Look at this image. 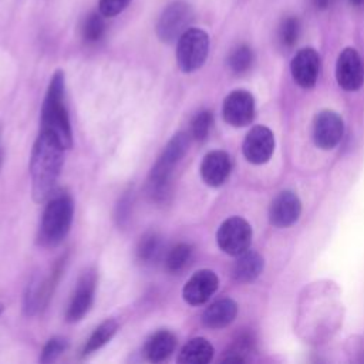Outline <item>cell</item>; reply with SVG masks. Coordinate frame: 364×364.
Wrapping results in <instances>:
<instances>
[{
    "label": "cell",
    "mask_w": 364,
    "mask_h": 364,
    "mask_svg": "<svg viewBox=\"0 0 364 364\" xmlns=\"http://www.w3.org/2000/svg\"><path fill=\"white\" fill-rule=\"evenodd\" d=\"M230 169L232 161L225 151H210L200 164V176L206 185L218 188L225 183Z\"/></svg>",
    "instance_id": "obj_16"
},
{
    "label": "cell",
    "mask_w": 364,
    "mask_h": 364,
    "mask_svg": "<svg viewBox=\"0 0 364 364\" xmlns=\"http://www.w3.org/2000/svg\"><path fill=\"white\" fill-rule=\"evenodd\" d=\"M131 205H132V200H131L129 192H127V193L119 199L118 206H117V219H118V223H119V225H124V223L127 222V219L129 218Z\"/></svg>",
    "instance_id": "obj_30"
},
{
    "label": "cell",
    "mask_w": 364,
    "mask_h": 364,
    "mask_svg": "<svg viewBox=\"0 0 364 364\" xmlns=\"http://www.w3.org/2000/svg\"><path fill=\"white\" fill-rule=\"evenodd\" d=\"M263 270V257L257 252L246 250L239 255L232 267V276L237 282H250Z\"/></svg>",
    "instance_id": "obj_20"
},
{
    "label": "cell",
    "mask_w": 364,
    "mask_h": 364,
    "mask_svg": "<svg viewBox=\"0 0 364 364\" xmlns=\"http://www.w3.org/2000/svg\"><path fill=\"white\" fill-rule=\"evenodd\" d=\"M252 63H253V51L246 44L237 46L235 50H232L228 58V64L230 70L236 74L246 73L252 67Z\"/></svg>",
    "instance_id": "obj_26"
},
{
    "label": "cell",
    "mask_w": 364,
    "mask_h": 364,
    "mask_svg": "<svg viewBox=\"0 0 364 364\" xmlns=\"http://www.w3.org/2000/svg\"><path fill=\"white\" fill-rule=\"evenodd\" d=\"M219 284L218 276L208 269L195 272L182 289L183 300L191 306H199L206 303L216 291Z\"/></svg>",
    "instance_id": "obj_13"
},
{
    "label": "cell",
    "mask_w": 364,
    "mask_h": 364,
    "mask_svg": "<svg viewBox=\"0 0 364 364\" xmlns=\"http://www.w3.org/2000/svg\"><path fill=\"white\" fill-rule=\"evenodd\" d=\"M301 212V203L291 191L280 192L272 202L269 209L270 223L276 228H287L293 225Z\"/></svg>",
    "instance_id": "obj_15"
},
{
    "label": "cell",
    "mask_w": 364,
    "mask_h": 364,
    "mask_svg": "<svg viewBox=\"0 0 364 364\" xmlns=\"http://www.w3.org/2000/svg\"><path fill=\"white\" fill-rule=\"evenodd\" d=\"M222 114L225 121L232 127H246L255 117V100L250 92L236 90L230 92L225 101Z\"/></svg>",
    "instance_id": "obj_10"
},
{
    "label": "cell",
    "mask_w": 364,
    "mask_h": 364,
    "mask_svg": "<svg viewBox=\"0 0 364 364\" xmlns=\"http://www.w3.org/2000/svg\"><path fill=\"white\" fill-rule=\"evenodd\" d=\"M294 81L303 88H311L320 73V55L314 48H301L290 63Z\"/></svg>",
    "instance_id": "obj_14"
},
{
    "label": "cell",
    "mask_w": 364,
    "mask_h": 364,
    "mask_svg": "<svg viewBox=\"0 0 364 364\" xmlns=\"http://www.w3.org/2000/svg\"><path fill=\"white\" fill-rule=\"evenodd\" d=\"M189 146V136L185 132H176L149 172V193L155 200H165L171 189V178L175 166L185 156Z\"/></svg>",
    "instance_id": "obj_4"
},
{
    "label": "cell",
    "mask_w": 364,
    "mask_h": 364,
    "mask_svg": "<svg viewBox=\"0 0 364 364\" xmlns=\"http://www.w3.org/2000/svg\"><path fill=\"white\" fill-rule=\"evenodd\" d=\"M73 215L74 203L71 196L65 192L53 193L43 212L38 242L47 247L60 245L70 232Z\"/></svg>",
    "instance_id": "obj_3"
},
{
    "label": "cell",
    "mask_w": 364,
    "mask_h": 364,
    "mask_svg": "<svg viewBox=\"0 0 364 364\" xmlns=\"http://www.w3.org/2000/svg\"><path fill=\"white\" fill-rule=\"evenodd\" d=\"M67 340L64 337H53L50 338L46 346L43 347L41 355H40V363L47 364L55 361L65 350H67Z\"/></svg>",
    "instance_id": "obj_28"
},
{
    "label": "cell",
    "mask_w": 364,
    "mask_h": 364,
    "mask_svg": "<svg viewBox=\"0 0 364 364\" xmlns=\"http://www.w3.org/2000/svg\"><path fill=\"white\" fill-rule=\"evenodd\" d=\"M313 4L316 6V9L318 10H326L330 7L331 0H313Z\"/></svg>",
    "instance_id": "obj_31"
},
{
    "label": "cell",
    "mask_w": 364,
    "mask_h": 364,
    "mask_svg": "<svg viewBox=\"0 0 364 364\" xmlns=\"http://www.w3.org/2000/svg\"><path fill=\"white\" fill-rule=\"evenodd\" d=\"M354 7H364V0H350Z\"/></svg>",
    "instance_id": "obj_32"
},
{
    "label": "cell",
    "mask_w": 364,
    "mask_h": 364,
    "mask_svg": "<svg viewBox=\"0 0 364 364\" xmlns=\"http://www.w3.org/2000/svg\"><path fill=\"white\" fill-rule=\"evenodd\" d=\"M95 286H97V274L94 270H85L78 282L77 287L74 290L73 299L68 304L65 318L68 323L80 321L91 309L95 294Z\"/></svg>",
    "instance_id": "obj_9"
},
{
    "label": "cell",
    "mask_w": 364,
    "mask_h": 364,
    "mask_svg": "<svg viewBox=\"0 0 364 364\" xmlns=\"http://www.w3.org/2000/svg\"><path fill=\"white\" fill-rule=\"evenodd\" d=\"M131 0H100L98 11L105 17H114L124 11Z\"/></svg>",
    "instance_id": "obj_29"
},
{
    "label": "cell",
    "mask_w": 364,
    "mask_h": 364,
    "mask_svg": "<svg viewBox=\"0 0 364 364\" xmlns=\"http://www.w3.org/2000/svg\"><path fill=\"white\" fill-rule=\"evenodd\" d=\"M336 80L346 91H355L364 82V64L358 51L346 47L336 63Z\"/></svg>",
    "instance_id": "obj_8"
},
{
    "label": "cell",
    "mask_w": 364,
    "mask_h": 364,
    "mask_svg": "<svg viewBox=\"0 0 364 364\" xmlns=\"http://www.w3.org/2000/svg\"><path fill=\"white\" fill-rule=\"evenodd\" d=\"M209 53V36L205 30L189 27L176 44V63L181 71L193 73L199 70Z\"/></svg>",
    "instance_id": "obj_5"
},
{
    "label": "cell",
    "mask_w": 364,
    "mask_h": 364,
    "mask_svg": "<svg viewBox=\"0 0 364 364\" xmlns=\"http://www.w3.org/2000/svg\"><path fill=\"white\" fill-rule=\"evenodd\" d=\"M213 357L212 344L203 337L189 340L179 351L178 363L183 364H206Z\"/></svg>",
    "instance_id": "obj_19"
},
{
    "label": "cell",
    "mask_w": 364,
    "mask_h": 364,
    "mask_svg": "<svg viewBox=\"0 0 364 364\" xmlns=\"http://www.w3.org/2000/svg\"><path fill=\"white\" fill-rule=\"evenodd\" d=\"M237 314V304L232 299H220L212 303L202 314V323L209 328L229 326Z\"/></svg>",
    "instance_id": "obj_17"
},
{
    "label": "cell",
    "mask_w": 364,
    "mask_h": 364,
    "mask_svg": "<svg viewBox=\"0 0 364 364\" xmlns=\"http://www.w3.org/2000/svg\"><path fill=\"white\" fill-rule=\"evenodd\" d=\"M274 149L273 132L264 125L253 127L245 141H243V155L245 158L256 165L264 164L270 159Z\"/></svg>",
    "instance_id": "obj_12"
},
{
    "label": "cell",
    "mask_w": 364,
    "mask_h": 364,
    "mask_svg": "<svg viewBox=\"0 0 364 364\" xmlns=\"http://www.w3.org/2000/svg\"><path fill=\"white\" fill-rule=\"evenodd\" d=\"M104 17L100 11H94L91 14H88L82 23V37L84 40L90 41V43H95L98 41L104 33H105V21Z\"/></svg>",
    "instance_id": "obj_25"
},
{
    "label": "cell",
    "mask_w": 364,
    "mask_h": 364,
    "mask_svg": "<svg viewBox=\"0 0 364 364\" xmlns=\"http://www.w3.org/2000/svg\"><path fill=\"white\" fill-rule=\"evenodd\" d=\"M41 131L51 134L65 149L71 148L73 132L65 107V78L63 70H57L50 80L41 108Z\"/></svg>",
    "instance_id": "obj_2"
},
{
    "label": "cell",
    "mask_w": 364,
    "mask_h": 364,
    "mask_svg": "<svg viewBox=\"0 0 364 364\" xmlns=\"http://www.w3.org/2000/svg\"><path fill=\"white\" fill-rule=\"evenodd\" d=\"M164 249L162 237L156 232H148L145 233L136 247V256L142 263H155Z\"/></svg>",
    "instance_id": "obj_21"
},
{
    "label": "cell",
    "mask_w": 364,
    "mask_h": 364,
    "mask_svg": "<svg viewBox=\"0 0 364 364\" xmlns=\"http://www.w3.org/2000/svg\"><path fill=\"white\" fill-rule=\"evenodd\" d=\"M300 34V21L297 17L289 16L284 17L279 26V31H277V37L280 44L284 48H291L299 38Z\"/></svg>",
    "instance_id": "obj_24"
},
{
    "label": "cell",
    "mask_w": 364,
    "mask_h": 364,
    "mask_svg": "<svg viewBox=\"0 0 364 364\" xmlns=\"http://www.w3.org/2000/svg\"><path fill=\"white\" fill-rule=\"evenodd\" d=\"M3 310H4V304H3V303H0V314L3 313Z\"/></svg>",
    "instance_id": "obj_34"
},
{
    "label": "cell",
    "mask_w": 364,
    "mask_h": 364,
    "mask_svg": "<svg viewBox=\"0 0 364 364\" xmlns=\"http://www.w3.org/2000/svg\"><path fill=\"white\" fill-rule=\"evenodd\" d=\"M216 242L220 250L230 256H239L250 246L252 228L243 218L232 216L219 226Z\"/></svg>",
    "instance_id": "obj_7"
},
{
    "label": "cell",
    "mask_w": 364,
    "mask_h": 364,
    "mask_svg": "<svg viewBox=\"0 0 364 364\" xmlns=\"http://www.w3.org/2000/svg\"><path fill=\"white\" fill-rule=\"evenodd\" d=\"M175 347L176 337L168 330H159L148 338L144 353L151 363H161L173 353Z\"/></svg>",
    "instance_id": "obj_18"
},
{
    "label": "cell",
    "mask_w": 364,
    "mask_h": 364,
    "mask_svg": "<svg viewBox=\"0 0 364 364\" xmlns=\"http://www.w3.org/2000/svg\"><path fill=\"white\" fill-rule=\"evenodd\" d=\"M192 256V246L188 243H178L166 255L165 264L171 273L182 272L189 263Z\"/></svg>",
    "instance_id": "obj_23"
},
{
    "label": "cell",
    "mask_w": 364,
    "mask_h": 364,
    "mask_svg": "<svg viewBox=\"0 0 364 364\" xmlns=\"http://www.w3.org/2000/svg\"><path fill=\"white\" fill-rule=\"evenodd\" d=\"M193 20V10L183 1L171 3L161 13L156 23V34L164 43H173L189 28Z\"/></svg>",
    "instance_id": "obj_6"
},
{
    "label": "cell",
    "mask_w": 364,
    "mask_h": 364,
    "mask_svg": "<svg viewBox=\"0 0 364 364\" xmlns=\"http://www.w3.org/2000/svg\"><path fill=\"white\" fill-rule=\"evenodd\" d=\"M1 164H3V148H1V142H0V168H1Z\"/></svg>",
    "instance_id": "obj_33"
},
{
    "label": "cell",
    "mask_w": 364,
    "mask_h": 364,
    "mask_svg": "<svg viewBox=\"0 0 364 364\" xmlns=\"http://www.w3.org/2000/svg\"><path fill=\"white\" fill-rule=\"evenodd\" d=\"M213 124V115L210 111L203 109L195 115L191 124V134L196 141H203L208 138L209 131Z\"/></svg>",
    "instance_id": "obj_27"
},
{
    "label": "cell",
    "mask_w": 364,
    "mask_h": 364,
    "mask_svg": "<svg viewBox=\"0 0 364 364\" xmlns=\"http://www.w3.org/2000/svg\"><path fill=\"white\" fill-rule=\"evenodd\" d=\"M344 132L343 119L338 114L330 109L320 111L313 122V139L314 144L321 149L334 148Z\"/></svg>",
    "instance_id": "obj_11"
},
{
    "label": "cell",
    "mask_w": 364,
    "mask_h": 364,
    "mask_svg": "<svg viewBox=\"0 0 364 364\" xmlns=\"http://www.w3.org/2000/svg\"><path fill=\"white\" fill-rule=\"evenodd\" d=\"M118 330V324L115 320L112 318H108L105 321H102L94 331L92 334L90 336L88 341L85 343L84 346V350H82V354L84 355H88L94 351H97L98 348H101L102 346H105L112 337L114 334L117 333Z\"/></svg>",
    "instance_id": "obj_22"
},
{
    "label": "cell",
    "mask_w": 364,
    "mask_h": 364,
    "mask_svg": "<svg viewBox=\"0 0 364 364\" xmlns=\"http://www.w3.org/2000/svg\"><path fill=\"white\" fill-rule=\"evenodd\" d=\"M64 149L51 134L40 131L30 159L31 193L36 202H44L53 195L63 168Z\"/></svg>",
    "instance_id": "obj_1"
}]
</instances>
